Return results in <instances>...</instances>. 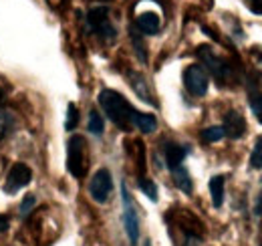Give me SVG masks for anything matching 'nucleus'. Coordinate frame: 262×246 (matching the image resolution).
<instances>
[{"instance_id": "obj_1", "label": "nucleus", "mask_w": 262, "mask_h": 246, "mask_svg": "<svg viewBox=\"0 0 262 246\" xmlns=\"http://www.w3.org/2000/svg\"><path fill=\"white\" fill-rule=\"evenodd\" d=\"M101 109L105 111V115L115 123L117 127H121L123 131H127L131 125V117H133V107L129 101L121 95V93L113 91V89H103L97 97Z\"/></svg>"}, {"instance_id": "obj_2", "label": "nucleus", "mask_w": 262, "mask_h": 246, "mask_svg": "<svg viewBox=\"0 0 262 246\" xmlns=\"http://www.w3.org/2000/svg\"><path fill=\"white\" fill-rule=\"evenodd\" d=\"M89 155H87V141L83 135H73L67 144V170L73 178L81 180L87 174Z\"/></svg>"}, {"instance_id": "obj_3", "label": "nucleus", "mask_w": 262, "mask_h": 246, "mask_svg": "<svg viewBox=\"0 0 262 246\" xmlns=\"http://www.w3.org/2000/svg\"><path fill=\"white\" fill-rule=\"evenodd\" d=\"M196 55L202 59L204 63V67L212 73V77L216 79V81H220V83H226L230 77H232V67H230L228 63L224 61L222 57H218V55H214V51L210 49V47H198Z\"/></svg>"}, {"instance_id": "obj_4", "label": "nucleus", "mask_w": 262, "mask_h": 246, "mask_svg": "<svg viewBox=\"0 0 262 246\" xmlns=\"http://www.w3.org/2000/svg\"><path fill=\"white\" fill-rule=\"evenodd\" d=\"M121 200H123V226H125L129 244L135 246L139 240V218H137V210H135L133 198H131L125 182L121 184Z\"/></svg>"}, {"instance_id": "obj_5", "label": "nucleus", "mask_w": 262, "mask_h": 246, "mask_svg": "<svg viewBox=\"0 0 262 246\" xmlns=\"http://www.w3.org/2000/svg\"><path fill=\"white\" fill-rule=\"evenodd\" d=\"M87 25L93 32H97L101 38L105 40H113L117 36L115 27L109 20V8L107 6H93L87 14Z\"/></svg>"}, {"instance_id": "obj_6", "label": "nucleus", "mask_w": 262, "mask_h": 246, "mask_svg": "<svg viewBox=\"0 0 262 246\" xmlns=\"http://www.w3.org/2000/svg\"><path fill=\"white\" fill-rule=\"evenodd\" d=\"M184 85L190 95L194 97H204L208 93V85H210V77L208 71L202 65H190L184 71Z\"/></svg>"}, {"instance_id": "obj_7", "label": "nucleus", "mask_w": 262, "mask_h": 246, "mask_svg": "<svg viewBox=\"0 0 262 246\" xmlns=\"http://www.w3.org/2000/svg\"><path fill=\"white\" fill-rule=\"evenodd\" d=\"M31 180H33L31 168H29L25 161H16V163H12V168H10L8 176H6V182L2 186V190L12 196V194L20 192L25 186L31 184Z\"/></svg>"}, {"instance_id": "obj_8", "label": "nucleus", "mask_w": 262, "mask_h": 246, "mask_svg": "<svg viewBox=\"0 0 262 246\" xmlns=\"http://www.w3.org/2000/svg\"><path fill=\"white\" fill-rule=\"evenodd\" d=\"M113 190V180H111V172L107 168H101L95 172V176L89 182V196L97 202V204H105L111 196Z\"/></svg>"}, {"instance_id": "obj_9", "label": "nucleus", "mask_w": 262, "mask_h": 246, "mask_svg": "<svg viewBox=\"0 0 262 246\" xmlns=\"http://www.w3.org/2000/svg\"><path fill=\"white\" fill-rule=\"evenodd\" d=\"M222 129H224V135L230 137V139L244 137V133H246V119H244V115L240 111H236V109H230L228 113L224 115Z\"/></svg>"}, {"instance_id": "obj_10", "label": "nucleus", "mask_w": 262, "mask_h": 246, "mask_svg": "<svg viewBox=\"0 0 262 246\" xmlns=\"http://www.w3.org/2000/svg\"><path fill=\"white\" fill-rule=\"evenodd\" d=\"M190 152L188 146H182V144H165V166L169 170H176L178 166H182V161L186 159V155Z\"/></svg>"}, {"instance_id": "obj_11", "label": "nucleus", "mask_w": 262, "mask_h": 246, "mask_svg": "<svg viewBox=\"0 0 262 246\" xmlns=\"http://www.w3.org/2000/svg\"><path fill=\"white\" fill-rule=\"evenodd\" d=\"M176 222H178V226L186 232V234H192V236H202V222L198 220L194 214H190V212H184V210H180L178 214H176Z\"/></svg>"}, {"instance_id": "obj_12", "label": "nucleus", "mask_w": 262, "mask_h": 246, "mask_svg": "<svg viewBox=\"0 0 262 246\" xmlns=\"http://www.w3.org/2000/svg\"><path fill=\"white\" fill-rule=\"evenodd\" d=\"M135 27L143 34H158L160 29H162V20H160V16L156 12H143V14L137 16Z\"/></svg>"}, {"instance_id": "obj_13", "label": "nucleus", "mask_w": 262, "mask_h": 246, "mask_svg": "<svg viewBox=\"0 0 262 246\" xmlns=\"http://www.w3.org/2000/svg\"><path fill=\"white\" fill-rule=\"evenodd\" d=\"M131 125H135L141 133H154L158 129V119L156 115H149V113H139V111H133V117H131Z\"/></svg>"}, {"instance_id": "obj_14", "label": "nucleus", "mask_w": 262, "mask_h": 246, "mask_svg": "<svg viewBox=\"0 0 262 246\" xmlns=\"http://www.w3.org/2000/svg\"><path fill=\"white\" fill-rule=\"evenodd\" d=\"M224 186H226V178L224 176H214L210 180V194H212L214 208H220L224 204Z\"/></svg>"}, {"instance_id": "obj_15", "label": "nucleus", "mask_w": 262, "mask_h": 246, "mask_svg": "<svg viewBox=\"0 0 262 246\" xmlns=\"http://www.w3.org/2000/svg\"><path fill=\"white\" fill-rule=\"evenodd\" d=\"M129 83L131 87H133V91L137 93L145 103H156L154 99H151V93L147 89V83H145V79H143V75H139V73H129Z\"/></svg>"}, {"instance_id": "obj_16", "label": "nucleus", "mask_w": 262, "mask_h": 246, "mask_svg": "<svg viewBox=\"0 0 262 246\" xmlns=\"http://www.w3.org/2000/svg\"><path fill=\"white\" fill-rule=\"evenodd\" d=\"M171 172H173V184L178 186L184 194H192L194 182H192V178H190V172H188L184 166H178V168L171 170Z\"/></svg>"}, {"instance_id": "obj_17", "label": "nucleus", "mask_w": 262, "mask_h": 246, "mask_svg": "<svg viewBox=\"0 0 262 246\" xmlns=\"http://www.w3.org/2000/svg\"><path fill=\"white\" fill-rule=\"evenodd\" d=\"M129 36H131L133 47H135V55H137V59H139L141 63H147V49H145V43H143V32L133 25V27L129 29Z\"/></svg>"}, {"instance_id": "obj_18", "label": "nucleus", "mask_w": 262, "mask_h": 246, "mask_svg": "<svg viewBox=\"0 0 262 246\" xmlns=\"http://www.w3.org/2000/svg\"><path fill=\"white\" fill-rule=\"evenodd\" d=\"M200 137H202V141H206V144H214V141H220V139L224 137V129H222V125H212V127L202 129Z\"/></svg>"}, {"instance_id": "obj_19", "label": "nucleus", "mask_w": 262, "mask_h": 246, "mask_svg": "<svg viewBox=\"0 0 262 246\" xmlns=\"http://www.w3.org/2000/svg\"><path fill=\"white\" fill-rule=\"evenodd\" d=\"M87 129H89V133H93V135H101V133H103V129H105L103 117H101V113H99V111H95V109H91V111H89Z\"/></svg>"}, {"instance_id": "obj_20", "label": "nucleus", "mask_w": 262, "mask_h": 246, "mask_svg": "<svg viewBox=\"0 0 262 246\" xmlns=\"http://www.w3.org/2000/svg\"><path fill=\"white\" fill-rule=\"evenodd\" d=\"M137 184H139V190H141V192H143L151 202H158V186L154 184L151 180H147L145 176H141Z\"/></svg>"}, {"instance_id": "obj_21", "label": "nucleus", "mask_w": 262, "mask_h": 246, "mask_svg": "<svg viewBox=\"0 0 262 246\" xmlns=\"http://www.w3.org/2000/svg\"><path fill=\"white\" fill-rule=\"evenodd\" d=\"M77 125H79V109H77V105H75V103H69V107H67L65 129L67 131H73Z\"/></svg>"}, {"instance_id": "obj_22", "label": "nucleus", "mask_w": 262, "mask_h": 246, "mask_svg": "<svg viewBox=\"0 0 262 246\" xmlns=\"http://www.w3.org/2000/svg\"><path fill=\"white\" fill-rule=\"evenodd\" d=\"M12 127H14L12 115H8V113H0V141L12 131Z\"/></svg>"}, {"instance_id": "obj_23", "label": "nucleus", "mask_w": 262, "mask_h": 246, "mask_svg": "<svg viewBox=\"0 0 262 246\" xmlns=\"http://www.w3.org/2000/svg\"><path fill=\"white\" fill-rule=\"evenodd\" d=\"M250 168L254 170H260L262 168V135L256 139V146L252 150V155H250Z\"/></svg>"}, {"instance_id": "obj_24", "label": "nucleus", "mask_w": 262, "mask_h": 246, "mask_svg": "<svg viewBox=\"0 0 262 246\" xmlns=\"http://www.w3.org/2000/svg\"><path fill=\"white\" fill-rule=\"evenodd\" d=\"M34 204H36V198H34V194H27L25 196V200L20 202V216L23 218H29V216L33 214V208H34Z\"/></svg>"}, {"instance_id": "obj_25", "label": "nucleus", "mask_w": 262, "mask_h": 246, "mask_svg": "<svg viewBox=\"0 0 262 246\" xmlns=\"http://www.w3.org/2000/svg\"><path fill=\"white\" fill-rule=\"evenodd\" d=\"M250 107H252L256 119L262 123V93H252L250 95Z\"/></svg>"}, {"instance_id": "obj_26", "label": "nucleus", "mask_w": 262, "mask_h": 246, "mask_svg": "<svg viewBox=\"0 0 262 246\" xmlns=\"http://www.w3.org/2000/svg\"><path fill=\"white\" fill-rule=\"evenodd\" d=\"M248 6L254 14H262V0H248Z\"/></svg>"}, {"instance_id": "obj_27", "label": "nucleus", "mask_w": 262, "mask_h": 246, "mask_svg": "<svg viewBox=\"0 0 262 246\" xmlns=\"http://www.w3.org/2000/svg\"><path fill=\"white\" fill-rule=\"evenodd\" d=\"M8 226H10V218L4 214H0V232H6Z\"/></svg>"}, {"instance_id": "obj_28", "label": "nucleus", "mask_w": 262, "mask_h": 246, "mask_svg": "<svg viewBox=\"0 0 262 246\" xmlns=\"http://www.w3.org/2000/svg\"><path fill=\"white\" fill-rule=\"evenodd\" d=\"M184 246H200V236L186 234V244H184Z\"/></svg>"}, {"instance_id": "obj_29", "label": "nucleus", "mask_w": 262, "mask_h": 246, "mask_svg": "<svg viewBox=\"0 0 262 246\" xmlns=\"http://www.w3.org/2000/svg\"><path fill=\"white\" fill-rule=\"evenodd\" d=\"M254 216H256V218H262V192H260V196L256 198V204H254Z\"/></svg>"}, {"instance_id": "obj_30", "label": "nucleus", "mask_w": 262, "mask_h": 246, "mask_svg": "<svg viewBox=\"0 0 262 246\" xmlns=\"http://www.w3.org/2000/svg\"><path fill=\"white\" fill-rule=\"evenodd\" d=\"M2 101H4V93H2V89H0V105H2Z\"/></svg>"}, {"instance_id": "obj_31", "label": "nucleus", "mask_w": 262, "mask_h": 246, "mask_svg": "<svg viewBox=\"0 0 262 246\" xmlns=\"http://www.w3.org/2000/svg\"><path fill=\"white\" fill-rule=\"evenodd\" d=\"M143 246H151V244H149V242H145V244H143Z\"/></svg>"}, {"instance_id": "obj_32", "label": "nucleus", "mask_w": 262, "mask_h": 246, "mask_svg": "<svg viewBox=\"0 0 262 246\" xmlns=\"http://www.w3.org/2000/svg\"><path fill=\"white\" fill-rule=\"evenodd\" d=\"M260 246H262V244H260Z\"/></svg>"}]
</instances>
